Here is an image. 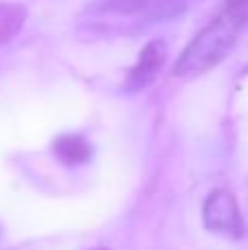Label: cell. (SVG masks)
I'll return each mask as SVG.
<instances>
[{"label":"cell","mask_w":248,"mask_h":250,"mask_svg":"<svg viewBox=\"0 0 248 250\" xmlns=\"http://www.w3.org/2000/svg\"><path fill=\"white\" fill-rule=\"evenodd\" d=\"M92 250H110V248H105V246H97V248H92Z\"/></svg>","instance_id":"obj_7"},{"label":"cell","mask_w":248,"mask_h":250,"mask_svg":"<svg viewBox=\"0 0 248 250\" xmlns=\"http://www.w3.org/2000/svg\"><path fill=\"white\" fill-rule=\"evenodd\" d=\"M187 4L189 0H97L82 13L79 31L95 38H127L180 16Z\"/></svg>","instance_id":"obj_1"},{"label":"cell","mask_w":248,"mask_h":250,"mask_svg":"<svg viewBox=\"0 0 248 250\" xmlns=\"http://www.w3.org/2000/svg\"><path fill=\"white\" fill-rule=\"evenodd\" d=\"M165 62H167V44L161 42V40L149 42L147 46L141 51L139 62H136L134 68L127 75L125 88L130 92H141V90H145V88H149L156 82L158 75H161Z\"/></svg>","instance_id":"obj_4"},{"label":"cell","mask_w":248,"mask_h":250,"mask_svg":"<svg viewBox=\"0 0 248 250\" xmlns=\"http://www.w3.org/2000/svg\"><path fill=\"white\" fill-rule=\"evenodd\" d=\"M248 26V0H227L220 13L185 46L174 66L176 77H196L215 68L235 48Z\"/></svg>","instance_id":"obj_2"},{"label":"cell","mask_w":248,"mask_h":250,"mask_svg":"<svg viewBox=\"0 0 248 250\" xmlns=\"http://www.w3.org/2000/svg\"><path fill=\"white\" fill-rule=\"evenodd\" d=\"M26 22V9L16 2H0V46L11 42Z\"/></svg>","instance_id":"obj_6"},{"label":"cell","mask_w":248,"mask_h":250,"mask_svg":"<svg viewBox=\"0 0 248 250\" xmlns=\"http://www.w3.org/2000/svg\"><path fill=\"white\" fill-rule=\"evenodd\" d=\"M202 222L207 230L237 239L244 235V220L235 195L228 191H213L202 204Z\"/></svg>","instance_id":"obj_3"},{"label":"cell","mask_w":248,"mask_h":250,"mask_svg":"<svg viewBox=\"0 0 248 250\" xmlns=\"http://www.w3.org/2000/svg\"><path fill=\"white\" fill-rule=\"evenodd\" d=\"M53 151H55V156L62 163L70 165V167L86 165L92 158V145L82 134H64V136L55 138Z\"/></svg>","instance_id":"obj_5"}]
</instances>
